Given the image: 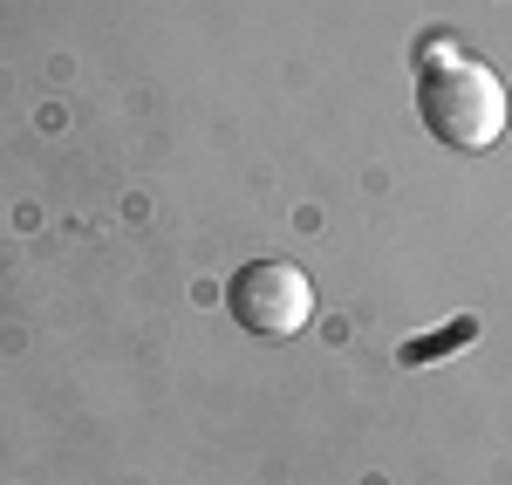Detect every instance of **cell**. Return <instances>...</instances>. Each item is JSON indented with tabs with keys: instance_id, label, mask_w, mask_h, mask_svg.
I'll use <instances>...</instances> for the list:
<instances>
[{
	"instance_id": "3",
	"label": "cell",
	"mask_w": 512,
	"mask_h": 485,
	"mask_svg": "<svg viewBox=\"0 0 512 485\" xmlns=\"http://www.w3.org/2000/svg\"><path fill=\"white\" fill-rule=\"evenodd\" d=\"M444 62H458V41H417V76H424V69H444Z\"/></svg>"
},
{
	"instance_id": "2",
	"label": "cell",
	"mask_w": 512,
	"mask_h": 485,
	"mask_svg": "<svg viewBox=\"0 0 512 485\" xmlns=\"http://www.w3.org/2000/svg\"><path fill=\"white\" fill-rule=\"evenodd\" d=\"M226 308L246 335L260 342H287L315 322V281L294 267V260H246L226 287Z\"/></svg>"
},
{
	"instance_id": "1",
	"label": "cell",
	"mask_w": 512,
	"mask_h": 485,
	"mask_svg": "<svg viewBox=\"0 0 512 485\" xmlns=\"http://www.w3.org/2000/svg\"><path fill=\"white\" fill-rule=\"evenodd\" d=\"M417 117H424V130H431L437 144H451V151H492V144L506 137L512 103H506V82L492 76L485 62L458 55V62L417 76Z\"/></svg>"
}]
</instances>
